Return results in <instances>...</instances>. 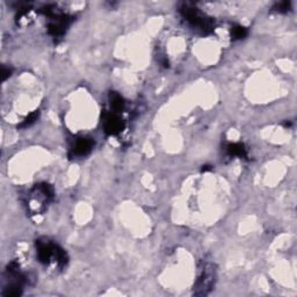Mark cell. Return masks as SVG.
I'll return each mask as SVG.
<instances>
[{
    "instance_id": "1",
    "label": "cell",
    "mask_w": 297,
    "mask_h": 297,
    "mask_svg": "<svg viewBox=\"0 0 297 297\" xmlns=\"http://www.w3.org/2000/svg\"><path fill=\"white\" fill-rule=\"evenodd\" d=\"M28 205L29 211L33 215H39L47 209V205L53 198V190L48 184H39L34 186V188L28 194Z\"/></svg>"
},
{
    "instance_id": "2",
    "label": "cell",
    "mask_w": 297,
    "mask_h": 297,
    "mask_svg": "<svg viewBox=\"0 0 297 297\" xmlns=\"http://www.w3.org/2000/svg\"><path fill=\"white\" fill-rule=\"evenodd\" d=\"M37 256L39 260L45 265H49L51 261H55L59 267H64L67 262L66 252L60 248L58 245L47 241V239H40L36 243Z\"/></svg>"
},
{
    "instance_id": "3",
    "label": "cell",
    "mask_w": 297,
    "mask_h": 297,
    "mask_svg": "<svg viewBox=\"0 0 297 297\" xmlns=\"http://www.w3.org/2000/svg\"><path fill=\"white\" fill-rule=\"evenodd\" d=\"M181 15L184 16V19L187 20L193 27H197L198 29L202 30V32L208 34L212 30V21L209 18H207L204 14L198 11L197 7L190 5H184L180 9Z\"/></svg>"
},
{
    "instance_id": "4",
    "label": "cell",
    "mask_w": 297,
    "mask_h": 297,
    "mask_svg": "<svg viewBox=\"0 0 297 297\" xmlns=\"http://www.w3.org/2000/svg\"><path fill=\"white\" fill-rule=\"evenodd\" d=\"M215 281L214 267L209 264H203L200 274L198 276V281L195 283V295H207L211 289Z\"/></svg>"
},
{
    "instance_id": "5",
    "label": "cell",
    "mask_w": 297,
    "mask_h": 297,
    "mask_svg": "<svg viewBox=\"0 0 297 297\" xmlns=\"http://www.w3.org/2000/svg\"><path fill=\"white\" fill-rule=\"evenodd\" d=\"M104 131L108 135H117L123 130L124 122L115 113H104Z\"/></svg>"
},
{
    "instance_id": "6",
    "label": "cell",
    "mask_w": 297,
    "mask_h": 297,
    "mask_svg": "<svg viewBox=\"0 0 297 297\" xmlns=\"http://www.w3.org/2000/svg\"><path fill=\"white\" fill-rule=\"evenodd\" d=\"M69 23L70 19L66 15H56V18L52 19V22L49 23L48 32L53 37H60L65 33Z\"/></svg>"
},
{
    "instance_id": "7",
    "label": "cell",
    "mask_w": 297,
    "mask_h": 297,
    "mask_svg": "<svg viewBox=\"0 0 297 297\" xmlns=\"http://www.w3.org/2000/svg\"><path fill=\"white\" fill-rule=\"evenodd\" d=\"M94 142L91 140V138H79V140L76 141V143H74L72 151H71V153L73 154V156H85L90 152L91 150H92Z\"/></svg>"
},
{
    "instance_id": "8",
    "label": "cell",
    "mask_w": 297,
    "mask_h": 297,
    "mask_svg": "<svg viewBox=\"0 0 297 297\" xmlns=\"http://www.w3.org/2000/svg\"><path fill=\"white\" fill-rule=\"evenodd\" d=\"M227 151L230 156H236V157H241V158L246 157V148L244 145L241 143L229 144L227 147Z\"/></svg>"
},
{
    "instance_id": "9",
    "label": "cell",
    "mask_w": 297,
    "mask_h": 297,
    "mask_svg": "<svg viewBox=\"0 0 297 297\" xmlns=\"http://www.w3.org/2000/svg\"><path fill=\"white\" fill-rule=\"evenodd\" d=\"M109 101H110V106H111V108H113V110H115V111L123 110L124 104H126V102H124L123 98L121 97L120 94H117L115 92L110 93L109 94Z\"/></svg>"
},
{
    "instance_id": "10",
    "label": "cell",
    "mask_w": 297,
    "mask_h": 297,
    "mask_svg": "<svg viewBox=\"0 0 297 297\" xmlns=\"http://www.w3.org/2000/svg\"><path fill=\"white\" fill-rule=\"evenodd\" d=\"M248 35V29L243 26H235L231 29V36L234 37V40H242Z\"/></svg>"
},
{
    "instance_id": "11",
    "label": "cell",
    "mask_w": 297,
    "mask_h": 297,
    "mask_svg": "<svg viewBox=\"0 0 297 297\" xmlns=\"http://www.w3.org/2000/svg\"><path fill=\"white\" fill-rule=\"evenodd\" d=\"M37 117H39V111H34V113L30 114L29 116H27L25 120H23V122L20 124V128H27L29 127L30 124H33L35 121L37 120Z\"/></svg>"
},
{
    "instance_id": "12",
    "label": "cell",
    "mask_w": 297,
    "mask_h": 297,
    "mask_svg": "<svg viewBox=\"0 0 297 297\" xmlns=\"http://www.w3.org/2000/svg\"><path fill=\"white\" fill-rule=\"evenodd\" d=\"M290 7V4L289 2L287 1H283V2H280V4L276 5V11L279 12H287Z\"/></svg>"
},
{
    "instance_id": "13",
    "label": "cell",
    "mask_w": 297,
    "mask_h": 297,
    "mask_svg": "<svg viewBox=\"0 0 297 297\" xmlns=\"http://www.w3.org/2000/svg\"><path fill=\"white\" fill-rule=\"evenodd\" d=\"M11 76V70H7V69H2V80H5L7 77Z\"/></svg>"
}]
</instances>
